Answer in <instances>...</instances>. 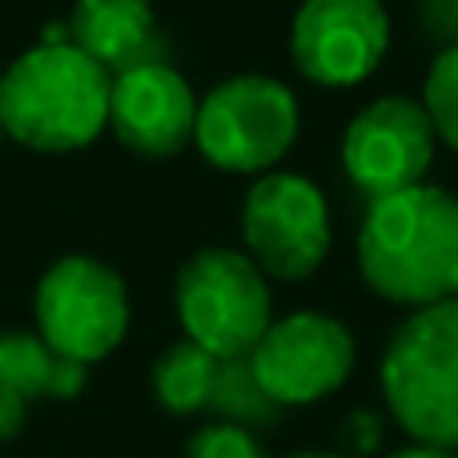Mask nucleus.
Returning <instances> with one entry per match:
<instances>
[{
    "label": "nucleus",
    "mask_w": 458,
    "mask_h": 458,
    "mask_svg": "<svg viewBox=\"0 0 458 458\" xmlns=\"http://www.w3.org/2000/svg\"><path fill=\"white\" fill-rule=\"evenodd\" d=\"M69 45L97 61L109 77L149 61H165V40L149 0H77L69 16Z\"/></svg>",
    "instance_id": "12"
},
{
    "label": "nucleus",
    "mask_w": 458,
    "mask_h": 458,
    "mask_svg": "<svg viewBox=\"0 0 458 458\" xmlns=\"http://www.w3.org/2000/svg\"><path fill=\"white\" fill-rule=\"evenodd\" d=\"M0 342H4V334H0Z\"/></svg>",
    "instance_id": "22"
},
{
    "label": "nucleus",
    "mask_w": 458,
    "mask_h": 458,
    "mask_svg": "<svg viewBox=\"0 0 458 458\" xmlns=\"http://www.w3.org/2000/svg\"><path fill=\"white\" fill-rule=\"evenodd\" d=\"M290 458H346V454H334V451H298Z\"/></svg>",
    "instance_id": "20"
},
{
    "label": "nucleus",
    "mask_w": 458,
    "mask_h": 458,
    "mask_svg": "<svg viewBox=\"0 0 458 458\" xmlns=\"http://www.w3.org/2000/svg\"><path fill=\"white\" fill-rule=\"evenodd\" d=\"M185 458H269L261 446L258 430L233 427V422H206L190 435L185 443Z\"/></svg>",
    "instance_id": "17"
},
{
    "label": "nucleus",
    "mask_w": 458,
    "mask_h": 458,
    "mask_svg": "<svg viewBox=\"0 0 458 458\" xmlns=\"http://www.w3.org/2000/svg\"><path fill=\"white\" fill-rule=\"evenodd\" d=\"M37 334L81 366L109 358L129 334V290L121 274L89 253L53 261L37 285Z\"/></svg>",
    "instance_id": "6"
},
{
    "label": "nucleus",
    "mask_w": 458,
    "mask_h": 458,
    "mask_svg": "<svg viewBox=\"0 0 458 458\" xmlns=\"http://www.w3.org/2000/svg\"><path fill=\"white\" fill-rule=\"evenodd\" d=\"M0 382L13 386L24 403H69L85 390L89 366L64 358L40 334H4L0 342Z\"/></svg>",
    "instance_id": "13"
},
{
    "label": "nucleus",
    "mask_w": 458,
    "mask_h": 458,
    "mask_svg": "<svg viewBox=\"0 0 458 458\" xmlns=\"http://www.w3.org/2000/svg\"><path fill=\"white\" fill-rule=\"evenodd\" d=\"M217 370H222V358L182 338L153 362V394L169 414H201L209 411Z\"/></svg>",
    "instance_id": "14"
},
{
    "label": "nucleus",
    "mask_w": 458,
    "mask_h": 458,
    "mask_svg": "<svg viewBox=\"0 0 458 458\" xmlns=\"http://www.w3.org/2000/svg\"><path fill=\"white\" fill-rule=\"evenodd\" d=\"M242 237L266 277H310L330 253V209L322 190L301 174H261L245 193Z\"/></svg>",
    "instance_id": "8"
},
{
    "label": "nucleus",
    "mask_w": 458,
    "mask_h": 458,
    "mask_svg": "<svg viewBox=\"0 0 458 458\" xmlns=\"http://www.w3.org/2000/svg\"><path fill=\"white\" fill-rule=\"evenodd\" d=\"M109 129L137 157H177L193 145L198 97L169 61L137 64L109 85Z\"/></svg>",
    "instance_id": "11"
},
{
    "label": "nucleus",
    "mask_w": 458,
    "mask_h": 458,
    "mask_svg": "<svg viewBox=\"0 0 458 458\" xmlns=\"http://www.w3.org/2000/svg\"><path fill=\"white\" fill-rule=\"evenodd\" d=\"M386 458H458V451H438V446H422V443H411L403 451L386 454Z\"/></svg>",
    "instance_id": "19"
},
{
    "label": "nucleus",
    "mask_w": 458,
    "mask_h": 458,
    "mask_svg": "<svg viewBox=\"0 0 458 458\" xmlns=\"http://www.w3.org/2000/svg\"><path fill=\"white\" fill-rule=\"evenodd\" d=\"M358 346L346 322L322 310H298V314L274 318L269 330L250 350V366L261 390L282 411L290 406H314L338 394L354 374Z\"/></svg>",
    "instance_id": "7"
},
{
    "label": "nucleus",
    "mask_w": 458,
    "mask_h": 458,
    "mask_svg": "<svg viewBox=\"0 0 458 458\" xmlns=\"http://www.w3.org/2000/svg\"><path fill=\"white\" fill-rule=\"evenodd\" d=\"M174 306L185 338L214 358H245L274 322L269 277L250 253L206 245L190 253L174 277Z\"/></svg>",
    "instance_id": "4"
},
{
    "label": "nucleus",
    "mask_w": 458,
    "mask_h": 458,
    "mask_svg": "<svg viewBox=\"0 0 458 458\" xmlns=\"http://www.w3.org/2000/svg\"><path fill=\"white\" fill-rule=\"evenodd\" d=\"M358 274L406 310L458 298V198L427 182L374 198L358 229Z\"/></svg>",
    "instance_id": "1"
},
{
    "label": "nucleus",
    "mask_w": 458,
    "mask_h": 458,
    "mask_svg": "<svg viewBox=\"0 0 458 458\" xmlns=\"http://www.w3.org/2000/svg\"><path fill=\"white\" fill-rule=\"evenodd\" d=\"M0 141H4V125H0Z\"/></svg>",
    "instance_id": "21"
},
{
    "label": "nucleus",
    "mask_w": 458,
    "mask_h": 458,
    "mask_svg": "<svg viewBox=\"0 0 458 458\" xmlns=\"http://www.w3.org/2000/svg\"><path fill=\"white\" fill-rule=\"evenodd\" d=\"M435 125L422 101L411 97H378L370 101L342 137V165L354 190L366 198L422 185L435 165Z\"/></svg>",
    "instance_id": "9"
},
{
    "label": "nucleus",
    "mask_w": 458,
    "mask_h": 458,
    "mask_svg": "<svg viewBox=\"0 0 458 458\" xmlns=\"http://www.w3.org/2000/svg\"><path fill=\"white\" fill-rule=\"evenodd\" d=\"M390 48V16L378 0H306L290 29L293 69L326 89L362 85Z\"/></svg>",
    "instance_id": "10"
},
{
    "label": "nucleus",
    "mask_w": 458,
    "mask_h": 458,
    "mask_svg": "<svg viewBox=\"0 0 458 458\" xmlns=\"http://www.w3.org/2000/svg\"><path fill=\"white\" fill-rule=\"evenodd\" d=\"M24 414H29V403H24L13 386L0 382V443L16 438V430L24 427Z\"/></svg>",
    "instance_id": "18"
},
{
    "label": "nucleus",
    "mask_w": 458,
    "mask_h": 458,
    "mask_svg": "<svg viewBox=\"0 0 458 458\" xmlns=\"http://www.w3.org/2000/svg\"><path fill=\"white\" fill-rule=\"evenodd\" d=\"M378 386L411 443L458 451V298L411 310L394 326Z\"/></svg>",
    "instance_id": "3"
},
{
    "label": "nucleus",
    "mask_w": 458,
    "mask_h": 458,
    "mask_svg": "<svg viewBox=\"0 0 458 458\" xmlns=\"http://www.w3.org/2000/svg\"><path fill=\"white\" fill-rule=\"evenodd\" d=\"M422 109H427L435 133L451 149H458V40L430 61L427 85H422Z\"/></svg>",
    "instance_id": "16"
},
{
    "label": "nucleus",
    "mask_w": 458,
    "mask_h": 458,
    "mask_svg": "<svg viewBox=\"0 0 458 458\" xmlns=\"http://www.w3.org/2000/svg\"><path fill=\"white\" fill-rule=\"evenodd\" d=\"M209 411L222 422H233V427H245V430H266L282 419V406L261 390L258 374H253V366H250V354L225 358L222 362L217 382H214V398H209Z\"/></svg>",
    "instance_id": "15"
},
{
    "label": "nucleus",
    "mask_w": 458,
    "mask_h": 458,
    "mask_svg": "<svg viewBox=\"0 0 458 458\" xmlns=\"http://www.w3.org/2000/svg\"><path fill=\"white\" fill-rule=\"evenodd\" d=\"M301 129L298 97L274 77H229L198 101L193 145L225 174H274Z\"/></svg>",
    "instance_id": "5"
},
{
    "label": "nucleus",
    "mask_w": 458,
    "mask_h": 458,
    "mask_svg": "<svg viewBox=\"0 0 458 458\" xmlns=\"http://www.w3.org/2000/svg\"><path fill=\"white\" fill-rule=\"evenodd\" d=\"M113 77L69 40H40L0 77L4 137L32 153H77L109 129Z\"/></svg>",
    "instance_id": "2"
}]
</instances>
